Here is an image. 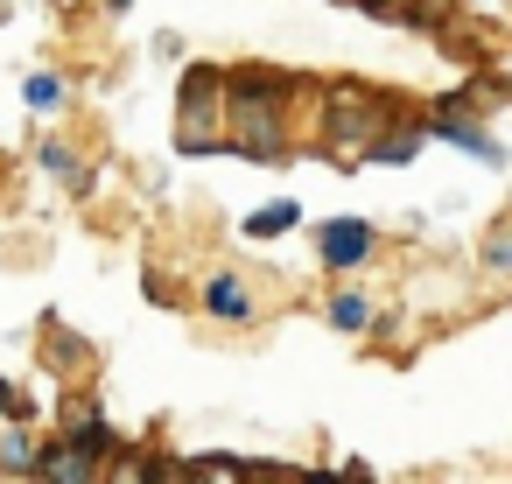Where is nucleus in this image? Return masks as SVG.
I'll return each mask as SVG.
<instances>
[{
	"instance_id": "0eeeda50",
	"label": "nucleus",
	"mask_w": 512,
	"mask_h": 484,
	"mask_svg": "<svg viewBox=\"0 0 512 484\" xmlns=\"http://www.w3.org/2000/svg\"><path fill=\"white\" fill-rule=\"evenodd\" d=\"M204 316H218V323H253V316H260L253 281H246V274H211V281H204Z\"/></svg>"
},
{
	"instance_id": "6e6552de",
	"label": "nucleus",
	"mask_w": 512,
	"mask_h": 484,
	"mask_svg": "<svg viewBox=\"0 0 512 484\" xmlns=\"http://www.w3.org/2000/svg\"><path fill=\"white\" fill-rule=\"evenodd\" d=\"M428 134H435V141H456V148H470L477 162H498V141H491V134H484L470 113H456V106H435V113H428Z\"/></svg>"
},
{
	"instance_id": "9b49d317",
	"label": "nucleus",
	"mask_w": 512,
	"mask_h": 484,
	"mask_svg": "<svg viewBox=\"0 0 512 484\" xmlns=\"http://www.w3.org/2000/svg\"><path fill=\"white\" fill-rule=\"evenodd\" d=\"M183 484H246V463H232V456H204V463L183 470Z\"/></svg>"
},
{
	"instance_id": "20e7f679",
	"label": "nucleus",
	"mask_w": 512,
	"mask_h": 484,
	"mask_svg": "<svg viewBox=\"0 0 512 484\" xmlns=\"http://www.w3.org/2000/svg\"><path fill=\"white\" fill-rule=\"evenodd\" d=\"M176 148L183 155H218L225 141V71L218 64H190L176 78Z\"/></svg>"
},
{
	"instance_id": "1a4fd4ad",
	"label": "nucleus",
	"mask_w": 512,
	"mask_h": 484,
	"mask_svg": "<svg viewBox=\"0 0 512 484\" xmlns=\"http://www.w3.org/2000/svg\"><path fill=\"white\" fill-rule=\"evenodd\" d=\"M330 323H337V330H351V337H365V330H372V295L337 288V295H330Z\"/></svg>"
},
{
	"instance_id": "39448f33",
	"label": "nucleus",
	"mask_w": 512,
	"mask_h": 484,
	"mask_svg": "<svg viewBox=\"0 0 512 484\" xmlns=\"http://www.w3.org/2000/svg\"><path fill=\"white\" fill-rule=\"evenodd\" d=\"M372 246H379V232L365 225V218H330V225H316V253H323V267H365L372 260Z\"/></svg>"
},
{
	"instance_id": "f257e3e1",
	"label": "nucleus",
	"mask_w": 512,
	"mask_h": 484,
	"mask_svg": "<svg viewBox=\"0 0 512 484\" xmlns=\"http://www.w3.org/2000/svg\"><path fill=\"white\" fill-rule=\"evenodd\" d=\"M295 99H302V78L281 64L225 71V141L253 162H288V106Z\"/></svg>"
},
{
	"instance_id": "9d476101",
	"label": "nucleus",
	"mask_w": 512,
	"mask_h": 484,
	"mask_svg": "<svg viewBox=\"0 0 512 484\" xmlns=\"http://www.w3.org/2000/svg\"><path fill=\"white\" fill-rule=\"evenodd\" d=\"M295 218H302V211H295L288 197H274V204H260V211L246 218V239H281V232H295Z\"/></svg>"
},
{
	"instance_id": "2eb2a0df",
	"label": "nucleus",
	"mask_w": 512,
	"mask_h": 484,
	"mask_svg": "<svg viewBox=\"0 0 512 484\" xmlns=\"http://www.w3.org/2000/svg\"><path fill=\"white\" fill-rule=\"evenodd\" d=\"M484 267H491V274H512V225L484 239Z\"/></svg>"
},
{
	"instance_id": "f3484780",
	"label": "nucleus",
	"mask_w": 512,
	"mask_h": 484,
	"mask_svg": "<svg viewBox=\"0 0 512 484\" xmlns=\"http://www.w3.org/2000/svg\"><path fill=\"white\" fill-rule=\"evenodd\" d=\"M0 414H8V421H22V393H15V386H0Z\"/></svg>"
},
{
	"instance_id": "ddd939ff",
	"label": "nucleus",
	"mask_w": 512,
	"mask_h": 484,
	"mask_svg": "<svg viewBox=\"0 0 512 484\" xmlns=\"http://www.w3.org/2000/svg\"><path fill=\"white\" fill-rule=\"evenodd\" d=\"M43 169H57V176H71V183L85 190V169H78V155H71L64 141H43Z\"/></svg>"
},
{
	"instance_id": "6ab92c4d",
	"label": "nucleus",
	"mask_w": 512,
	"mask_h": 484,
	"mask_svg": "<svg viewBox=\"0 0 512 484\" xmlns=\"http://www.w3.org/2000/svg\"><path fill=\"white\" fill-rule=\"evenodd\" d=\"M260 484H295V477L288 470H260Z\"/></svg>"
},
{
	"instance_id": "7ed1b4c3",
	"label": "nucleus",
	"mask_w": 512,
	"mask_h": 484,
	"mask_svg": "<svg viewBox=\"0 0 512 484\" xmlns=\"http://www.w3.org/2000/svg\"><path fill=\"white\" fill-rule=\"evenodd\" d=\"M106 456H113V428L99 421V407L78 400V407L64 414V442H43L36 477H43V484H99Z\"/></svg>"
},
{
	"instance_id": "423d86ee",
	"label": "nucleus",
	"mask_w": 512,
	"mask_h": 484,
	"mask_svg": "<svg viewBox=\"0 0 512 484\" xmlns=\"http://www.w3.org/2000/svg\"><path fill=\"white\" fill-rule=\"evenodd\" d=\"M99 484H183V477H176V463H162L155 449H141V442H120V449L106 456Z\"/></svg>"
},
{
	"instance_id": "a211bd4d",
	"label": "nucleus",
	"mask_w": 512,
	"mask_h": 484,
	"mask_svg": "<svg viewBox=\"0 0 512 484\" xmlns=\"http://www.w3.org/2000/svg\"><path fill=\"white\" fill-rule=\"evenodd\" d=\"M295 484H344L337 470H309V477H295Z\"/></svg>"
},
{
	"instance_id": "4468645a",
	"label": "nucleus",
	"mask_w": 512,
	"mask_h": 484,
	"mask_svg": "<svg viewBox=\"0 0 512 484\" xmlns=\"http://www.w3.org/2000/svg\"><path fill=\"white\" fill-rule=\"evenodd\" d=\"M36 456H43V449H36L29 435H8V442H0V463H8V470H36Z\"/></svg>"
},
{
	"instance_id": "f8f14e48",
	"label": "nucleus",
	"mask_w": 512,
	"mask_h": 484,
	"mask_svg": "<svg viewBox=\"0 0 512 484\" xmlns=\"http://www.w3.org/2000/svg\"><path fill=\"white\" fill-rule=\"evenodd\" d=\"M29 106H36V113H57V106H64V78L36 71V78H29Z\"/></svg>"
},
{
	"instance_id": "dca6fc26",
	"label": "nucleus",
	"mask_w": 512,
	"mask_h": 484,
	"mask_svg": "<svg viewBox=\"0 0 512 484\" xmlns=\"http://www.w3.org/2000/svg\"><path fill=\"white\" fill-rule=\"evenodd\" d=\"M400 8V22H421V15H435V8H449V0H393Z\"/></svg>"
},
{
	"instance_id": "f03ea898",
	"label": "nucleus",
	"mask_w": 512,
	"mask_h": 484,
	"mask_svg": "<svg viewBox=\"0 0 512 484\" xmlns=\"http://www.w3.org/2000/svg\"><path fill=\"white\" fill-rule=\"evenodd\" d=\"M386 127H393V106L372 85H358V78L323 85V141H330L337 162H372V148H379Z\"/></svg>"
}]
</instances>
